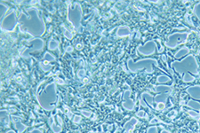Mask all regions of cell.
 I'll return each instance as SVG.
<instances>
[{"label": "cell", "mask_w": 200, "mask_h": 133, "mask_svg": "<svg viewBox=\"0 0 200 133\" xmlns=\"http://www.w3.org/2000/svg\"><path fill=\"white\" fill-rule=\"evenodd\" d=\"M20 29L21 32L28 33L36 38L42 36L45 31V24L40 18L38 9L29 8L27 13L21 12L19 17Z\"/></svg>", "instance_id": "obj_1"}, {"label": "cell", "mask_w": 200, "mask_h": 133, "mask_svg": "<svg viewBox=\"0 0 200 133\" xmlns=\"http://www.w3.org/2000/svg\"><path fill=\"white\" fill-rule=\"evenodd\" d=\"M56 93V84L54 83H49L45 86L43 91L38 95V101L39 105L45 110H52L57 101Z\"/></svg>", "instance_id": "obj_2"}, {"label": "cell", "mask_w": 200, "mask_h": 133, "mask_svg": "<svg viewBox=\"0 0 200 133\" xmlns=\"http://www.w3.org/2000/svg\"><path fill=\"white\" fill-rule=\"evenodd\" d=\"M171 66L180 76H183L185 73H191L194 75L198 74V64L197 59L193 55H188L180 61L172 62Z\"/></svg>", "instance_id": "obj_3"}, {"label": "cell", "mask_w": 200, "mask_h": 133, "mask_svg": "<svg viewBox=\"0 0 200 133\" xmlns=\"http://www.w3.org/2000/svg\"><path fill=\"white\" fill-rule=\"evenodd\" d=\"M157 66V61L155 59H144L134 62L132 58L127 60V67L131 72H137L139 70L145 69L147 73H152L154 71L153 67Z\"/></svg>", "instance_id": "obj_4"}, {"label": "cell", "mask_w": 200, "mask_h": 133, "mask_svg": "<svg viewBox=\"0 0 200 133\" xmlns=\"http://www.w3.org/2000/svg\"><path fill=\"white\" fill-rule=\"evenodd\" d=\"M68 20L70 23L75 27L77 29L79 30L81 27V20H82V7L79 4H75L73 7H69L68 10Z\"/></svg>", "instance_id": "obj_5"}, {"label": "cell", "mask_w": 200, "mask_h": 133, "mask_svg": "<svg viewBox=\"0 0 200 133\" xmlns=\"http://www.w3.org/2000/svg\"><path fill=\"white\" fill-rule=\"evenodd\" d=\"M19 23V20L16 18V13L13 10L8 13L2 19L1 21V29L6 32H13L15 29L16 25Z\"/></svg>", "instance_id": "obj_6"}, {"label": "cell", "mask_w": 200, "mask_h": 133, "mask_svg": "<svg viewBox=\"0 0 200 133\" xmlns=\"http://www.w3.org/2000/svg\"><path fill=\"white\" fill-rule=\"evenodd\" d=\"M189 33L188 32H176L171 34L165 45L169 48H175L180 43H183L186 41Z\"/></svg>", "instance_id": "obj_7"}, {"label": "cell", "mask_w": 200, "mask_h": 133, "mask_svg": "<svg viewBox=\"0 0 200 133\" xmlns=\"http://www.w3.org/2000/svg\"><path fill=\"white\" fill-rule=\"evenodd\" d=\"M26 43L30 45V46L28 48H25L22 53H21V56L24 58H29L30 53L31 52H38V51L42 50V48L44 47V45H45L44 40L39 37L34 38L32 40H27Z\"/></svg>", "instance_id": "obj_8"}, {"label": "cell", "mask_w": 200, "mask_h": 133, "mask_svg": "<svg viewBox=\"0 0 200 133\" xmlns=\"http://www.w3.org/2000/svg\"><path fill=\"white\" fill-rule=\"evenodd\" d=\"M157 46V43H156L155 41L151 40V41H148L144 45H139L137 48V51L141 53V54L148 56V55H151L155 52Z\"/></svg>", "instance_id": "obj_9"}, {"label": "cell", "mask_w": 200, "mask_h": 133, "mask_svg": "<svg viewBox=\"0 0 200 133\" xmlns=\"http://www.w3.org/2000/svg\"><path fill=\"white\" fill-rule=\"evenodd\" d=\"M140 102H141V105L143 106H147V104H148V105H150L151 107H154V106H153V103H154V97L151 96L150 93L144 92L141 95Z\"/></svg>", "instance_id": "obj_10"}, {"label": "cell", "mask_w": 200, "mask_h": 133, "mask_svg": "<svg viewBox=\"0 0 200 133\" xmlns=\"http://www.w3.org/2000/svg\"><path fill=\"white\" fill-rule=\"evenodd\" d=\"M187 91L192 98H197V100H200V86L199 85L190 86L187 89Z\"/></svg>", "instance_id": "obj_11"}, {"label": "cell", "mask_w": 200, "mask_h": 133, "mask_svg": "<svg viewBox=\"0 0 200 133\" xmlns=\"http://www.w3.org/2000/svg\"><path fill=\"white\" fill-rule=\"evenodd\" d=\"M12 119H13V123H14V126H15V128L17 129V131H18L19 133H21V132L24 131V130H26L27 126H26V125L22 124V122H21V119L19 117L12 116Z\"/></svg>", "instance_id": "obj_12"}, {"label": "cell", "mask_w": 200, "mask_h": 133, "mask_svg": "<svg viewBox=\"0 0 200 133\" xmlns=\"http://www.w3.org/2000/svg\"><path fill=\"white\" fill-rule=\"evenodd\" d=\"M130 34V28L127 26H121L118 27V30H117V36L119 37H126Z\"/></svg>", "instance_id": "obj_13"}, {"label": "cell", "mask_w": 200, "mask_h": 133, "mask_svg": "<svg viewBox=\"0 0 200 133\" xmlns=\"http://www.w3.org/2000/svg\"><path fill=\"white\" fill-rule=\"evenodd\" d=\"M168 96H169V92H161V94H158L154 98V102L165 104Z\"/></svg>", "instance_id": "obj_14"}, {"label": "cell", "mask_w": 200, "mask_h": 133, "mask_svg": "<svg viewBox=\"0 0 200 133\" xmlns=\"http://www.w3.org/2000/svg\"><path fill=\"white\" fill-rule=\"evenodd\" d=\"M49 122H50V125H51V130H52L54 133H60L61 131H62V127L59 126V125H56L55 124L53 116L50 117Z\"/></svg>", "instance_id": "obj_15"}, {"label": "cell", "mask_w": 200, "mask_h": 133, "mask_svg": "<svg viewBox=\"0 0 200 133\" xmlns=\"http://www.w3.org/2000/svg\"><path fill=\"white\" fill-rule=\"evenodd\" d=\"M123 106L127 110H133L134 108V101L131 98H127L123 102Z\"/></svg>", "instance_id": "obj_16"}, {"label": "cell", "mask_w": 200, "mask_h": 133, "mask_svg": "<svg viewBox=\"0 0 200 133\" xmlns=\"http://www.w3.org/2000/svg\"><path fill=\"white\" fill-rule=\"evenodd\" d=\"M189 52V48H188V47H182V48H180V49L176 53H175L174 57L176 58V59H180V58L183 57L184 55L188 54Z\"/></svg>", "instance_id": "obj_17"}, {"label": "cell", "mask_w": 200, "mask_h": 133, "mask_svg": "<svg viewBox=\"0 0 200 133\" xmlns=\"http://www.w3.org/2000/svg\"><path fill=\"white\" fill-rule=\"evenodd\" d=\"M1 122L3 124H4L6 127L9 126V116L8 114L6 111H2L1 112Z\"/></svg>", "instance_id": "obj_18"}, {"label": "cell", "mask_w": 200, "mask_h": 133, "mask_svg": "<svg viewBox=\"0 0 200 133\" xmlns=\"http://www.w3.org/2000/svg\"><path fill=\"white\" fill-rule=\"evenodd\" d=\"M137 122H138V120L137 119H135V118H131V120L128 121V122L125 124V129L128 131V130H130L133 129V126H134V125Z\"/></svg>", "instance_id": "obj_19"}, {"label": "cell", "mask_w": 200, "mask_h": 133, "mask_svg": "<svg viewBox=\"0 0 200 133\" xmlns=\"http://www.w3.org/2000/svg\"><path fill=\"white\" fill-rule=\"evenodd\" d=\"M156 91H158V92H169L171 91V87L166 86V85H158L155 87Z\"/></svg>", "instance_id": "obj_20"}, {"label": "cell", "mask_w": 200, "mask_h": 133, "mask_svg": "<svg viewBox=\"0 0 200 133\" xmlns=\"http://www.w3.org/2000/svg\"><path fill=\"white\" fill-rule=\"evenodd\" d=\"M188 106H189V107L193 108V109H196V110H200V103L197 102V101L195 100H189V102L187 104Z\"/></svg>", "instance_id": "obj_21"}, {"label": "cell", "mask_w": 200, "mask_h": 133, "mask_svg": "<svg viewBox=\"0 0 200 133\" xmlns=\"http://www.w3.org/2000/svg\"><path fill=\"white\" fill-rule=\"evenodd\" d=\"M7 11H8V6L4 3H0V17L1 18H3Z\"/></svg>", "instance_id": "obj_22"}, {"label": "cell", "mask_w": 200, "mask_h": 133, "mask_svg": "<svg viewBox=\"0 0 200 133\" xmlns=\"http://www.w3.org/2000/svg\"><path fill=\"white\" fill-rule=\"evenodd\" d=\"M58 46H59V43H58L56 40L51 39L49 41V43H48V48H49L50 50H55L56 48H58Z\"/></svg>", "instance_id": "obj_23"}, {"label": "cell", "mask_w": 200, "mask_h": 133, "mask_svg": "<svg viewBox=\"0 0 200 133\" xmlns=\"http://www.w3.org/2000/svg\"><path fill=\"white\" fill-rule=\"evenodd\" d=\"M170 78L167 76H165V75H161L157 77V83H165L167 82L170 81Z\"/></svg>", "instance_id": "obj_24"}, {"label": "cell", "mask_w": 200, "mask_h": 133, "mask_svg": "<svg viewBox=\"0 0 200 133\" xmlns=\"http://www.w3.org/2000/svg\"><path fill=\"white\" fill-rule=\"evenodd\" d=\"M182 79H183L184 82L189 83V82H193L195 80V77L192 76L189 73H185L183 76H182Z\"/></svg>", "instance_id": "obj_25"}, {"label": "cell", "mask_w": 200, "mask_h": 133, "mask_svg": "<svg viewBox=\"0 0 200 133\" xmlns=\"http://www.w3.org/2000/svg\"><path fill=\"white\" fill-rule=\"evenodd\" d=\"M44 60L45 61H54L55 60V57L53 56V54H51L48 52H46L44 55Z\"/></svg>", "instance_id": "obj_26"}, {"label": "cell", "mask_w": 200, "mask_h": 133, "mask_svg": "<svg viewBox=\"0 0 200 133\" xmlns=\"http://www.w3.org/2000/svg\"><path fill=\"white\" fill-rule=\"evenodd\" d=\"M194 13L196 14V16L200 20V2L194 6Z\"/></svg>", "instance_id": "obj_27"}, {"label": "cell", "mask_w": 200, "mask_h": 133, "mask_svg": "<svg viewBox=\"0 0 200 133\" xmlns=\"http://www.w3.org/2000/svg\"><path fill=\"white\" fill-rule=\"evenodd\" d=\"M63 34H64L65 37H66V38H68V39H71L72 37H73L72 33L70 32V31L68 30V29H66V28H65L64 30H63Z\"/></svg>", "instance_id": "obj_28"}, {"label": "cell", "mask_w": 200, "mask_h": 133, "mask_svg": "<svg viewBox=\"0 0 200 133\" xmlns=\"http://www.w3.org/2000/svg\"><path fill=\"white\" fill-rule=\"evenodd\" d=\"M157 126L150 127L147 130V133H157Z\"/></svg>", "instance_id": "obj_29"}, {"label": "cell", "mask_w": 200, "mask_h": 133, "mask_svg": "<svg viewBox=\"0 0 200 133\" xmlns=\"http://www.w3.org/2000/svg\"><path fill=\"white\" fill-rule=\"evenodd\" d=\"M131 95V91H125V92H124V95H123V98L124 100H127V98L130 97Z\"/></svg>", "instance_id": "obj_30"}, {"label": "cell", "mask_w": 200, "mask_h": 133, "mask_svg": "<svg viewBox=\"0 0 200 133\" xmlns=\"http://www.w3.org/2000/svg\"><path fill=\"white\" fill-rule=\"evenodd\" d=\"M40 67H42L43 70H45V71H48V70L51 69V67L52 66L51 65H48V66H45V65H43V63H40Z\"/></svg>", "instance_id": "obj_31"}, {"label": "cell", "mask_w": 200, "mask_h": 133, "mask_svg": "<svg viewBox=\"0 0 200 133\" xmlns=\"http://www.w3.org/2000/svg\"><path fill=\"white\" fill-rule=\"evenodd\" d=\"M77 76H78V77H84L85 76V69H79L78 71H77Z\"/></svg>", "instance_id": "obj_32"}, {"label": "cell", "mask_w": 200, "mask_h": 133, "mask_svg": "<svg viewBox=\"0 0 200 133\" xmlns=\"http://www.w3.org/2000/svg\"><path fill=\"white\" fill-rule=\"evenodd\" d=\"M81 113L86 117H90L91 116V115H92V112H90V111H86V110H82Z\"/></svg>", "instance_id": "obj_33"}, {"label": "cell", "mask_w": 200, "mask_h": 133, "mask_svg": "<svg viewBox=\"0 0 200 133\" xmlns=\"http://www.w3.org/2000/svg\"><path fill=\"white\" fill-rule=\"evenodd\" d=\"M136 115H137L138 117H144V116H146V115H145V112H144V111H142V110L139 111V112L136 114Z\"/></svg>", "instance_id": "obj_34"}, {"label": "cell", "mask_w": 200, "mask_h": 133, "mask_svg": "<svg viewBox=\"0 0 200 133\" xmlns=\"http://www.w3.org/2000/svg\"><path fill=\"white\" fill-rule=\"evenodd\" d=\"M80 121H81V117L78 116V115H75L74 119H73V122L76 123H78V122H80Z\"/></svg>", "instance_id": "obj_35"}, {"label": "cell", "mask_w": 200, "mask_h": 133, "mask_svg": "<svg viewBox=\"0 0 200 133\" xmlns=\"http://www.w3.org/2000/svg\"><path fill=\"white\" fill-rule=\"evenodd\" d=\"M188 113L191 116H193V117H197V116H198V114L197 113H196V112H194V111H188Z\"/></svg>", "instance_id": "obj_36"}, {"label": "cell", "mask_w": 200, "mask_h": 133, "mask_svg": "<svg viewBox=\"0 0 200 133\" xmlns=\"http://www.w3.org/2000/svg\"><path fill=\"white\" fill-rule=\"evenodd\" d=\"M65 51H66L67 52H71L72 51H73V48H72V46H68V47L65 49Z\"/></svg>", "instance_id": "obj_37"}, {"label": "cell", "mask_w": 200, "mask_h": 133, "mask_svg": "<svg viewBox=\"0 0 200 133\" xmlns=\"http://www.w3.org/2000/svg\"><path fill=\"white\" fill-rule=\"evenodd\" d=\"M30 133H42V131H41L40 130H38V129H35L33 130H31Z\"/></svg>", "instance_id": "obj_38"}, {"label": "cell", "mask_w": 200, "mask_h": 133, "mask_svg": "<svg viewBox=\"0 0 200 133\" xmlns=\"http://www.w3.org/2000/svg\"><path fill=\"white\" fill-rule=\"evenodd\" d=\"M165 107V104L164 103H159V106H157V108H159V109H162V108Z\"/></svg>", "instance_id": "obj_39"}, {"label": "cell", "mask_w": 200, "mask_h": 133, "mask_svg": "<svg viewBox=\"0 0 200 133\" xmlns=\"http://www.w3.org/2000/svg\"><path fill=\"white\" fill-rule=\"evenodd\" d=\"M57 83H59V84H63V83H64V81H63V80H62V79H58L57 80Z\"/></svg>", "instance_id": "obj_40"}, {"label": "cell", "mask_w": 200, "mask_h": 133, "mask_svg": "<svg viewBox=\"0 0 200 133\" xmlns=\"http://www.w3.org/2000/svg\"><path fill=\"white\" fill-rule=\"evenodd\" d=\"M77 48L78 50L82 49V45H77Z\"/></svg>", "instance_id": "obj_41"}, {"label": "cell", "mask_w": 200, "mask_h": 133, "mask_svg": "<svg viewBox=\"0 0 200 133\" xmlns=\"http://www.w3.org/2000/svg\"><path fill=\"white\" fill-rule=\"evenodd\" d=\"M161 133H170L169 131H167V130H163V131L162 132H161Z\"/></svg>", "instance_id": "obj_42"}, {"label": "cell", "mask_w": 200, "mask_h": 133, "mask_svg": "<svg viewBox=\"0 0 200 133\" xmlns=\"http://www.w3.org/2000/svg\"><path fill=\"white\" fill-rule=\"evenodd\" d=\"M7 133H15V132H14L13 130H9V131L7 132Z\"/></svg>", "instance_id": "obj_43"}, {"label": "cell", "mask_w": 200, "mask_h": 133, "mask_svg": "<svg viewBox=\"0 0 200 133\" xmlns=\"http://www.w3.org/2000/svg\"><path fill=\"white\" fill-rule=\"evenodd\" d=\"M84 82H85V83H87V82H88V80H87V79H85Z\"/></svg>", "instance_id": "obj_44"}]
</instances>
